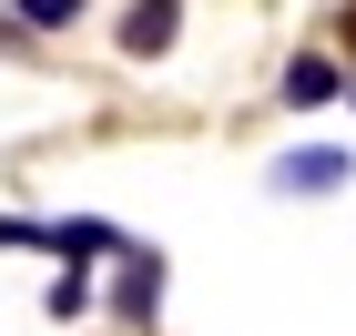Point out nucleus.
<instances>
[{"mask_svg": "<svg viewBox=\"0 0 356 336\" xmlns=\"http://www.w3.org/2000/svg\"><path fill=\"white\" fill-rule=\"evenodd\" d=\"M275 184H285V194H336V184H346V153H336V143L285 153V163H275Z\"/></svg>", "mask_w": 356, "mask_h": 336, "instance_id": "1", "label": "nucleus"}, {"mask_svg": "<svg viewBox=\"0 0 356 336\" xmlns=\"http://www.w3.org/2000/svg\"><path fill=\"white\" fill-rule=\"evenodd\" d=\"M122 51H133V61H163V51H173V0H133V21H122Z\"/></svg>", "mask_w": 356, "mask_h": 336, "instance_id": "2", "label": "nucleus"}, {"mask_svg": "<svg viewBox=\"0 0 356 336\" xmlns=\"http://www.w3.org/2000/svg\"><path fill=\"white\" fill-rule=\"evenodd\" d=\"M336 82H346V72H336L326 51H305L296 72H285V102H296V112H316V102H336Z\"/></svg>", "mask_w": 356, "mask_h": 336, "instance_id": "3", "label": "nucleus"}, {"mask_svg": "<svg viewBox=\"0 0 356 336\" xmlns=\"http://www.w3.org/2000/svg\"><path fill=\"white\" fill-rule=\"evenodd\" d=\"M153 306H163V265L133 255V275H122V316H153Z\"/></svg>", "mask_w": 356, "mask_h": 336, "instance_id": "4", "label": "nucleus"}, {"mask_svg": "<svg viewBox=\"0 0 356 336\" xmlns=\"http://www.w3.org/2000/svg\"><path fill=\"white\" fill-rule=\"evenodd\" d=\"M72 10H82V0H21V21H51V31L72 21Z\"/></svg>", "mask_w": 356, "mask_h": 336, "instance_id": "5", "label": "nucleus"}, {"mask_svg": "<svg viewBox=\"0 0 356 336\" xmlns=\"http://www.w3.org/2000/svg\"><path fill=\"white\" fill-rule=\"evenodd\" d=\"M346 31H356V10H346Z\"/></svg>", "mask_w": 356, "mask_h": 336, "instance_id": "6", "label": "nucleus"}]
</instances>
